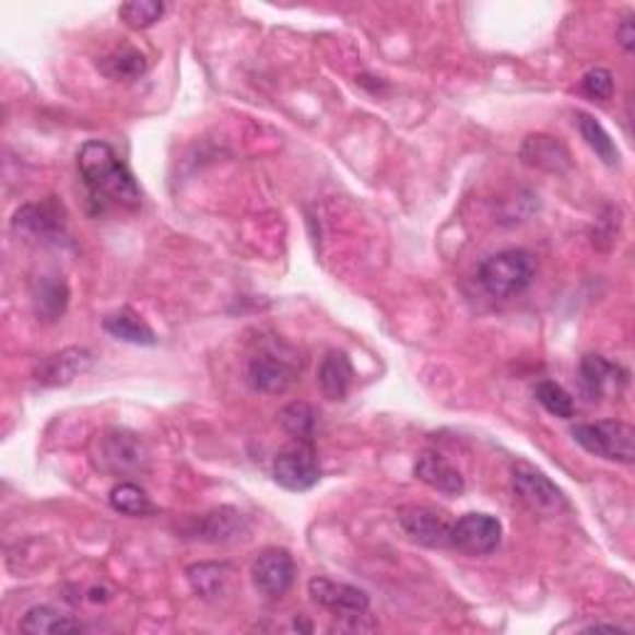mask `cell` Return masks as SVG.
<instances>
[{
	"label": "cell",
	"mask_w": 635,
	"mask_h": 635,
	"mask_svg": "<svg viewBox=\"0 0 635 635\" xmlns=\"http://www.w3.org/2000/svg\"><path fill=\"white\" fill-rule=\"evenodd\" d=\"M78 169L90 191V199L99 209L109 204L137 209L142 204V191L134 174L107 142L82 144L78 154Z\"/></svg>",
	"instance_id": "1"
},
{
	"label": "cell",
	"mask_w": 635,
	"mask_h": 635,
	"mask_svg": "<svg viewBox=\"0 0 635 635\" xmlns=\"http://www.w3.org/2000/svg\"><path fill=\"white\" fill-rule=\"evenodd\" d=\"M537 275V266L524 248H506L484 259L477 271L482 289L492 298H514L529 289Z\"/></svg>",
	"instance_id": "2"
},
{
	"label": "cell",
	"mask_w": 635,
	"mask_h": 635,
	"mask_svg": "<svg viewBox=\"0 0 635 635\" xmlns=\"http://www.w3.org/2000/svg\"><path fill=\"white\" fill-rule=\"evenodd\" d=\"M301 373L298 355L279 338L263 340L259 351L248 361V383L256 392L279 395L293 385Z\"/></svg>",
	"instance_id": "3"
},
{
	"label": "cell",
	"mask_w": 635,
	"mask_h": 635,
	"mask_svg": "<svg viewBox=\"0 0 635 635\" xmlns=\"http://www.w3.org/2000/svg\"><path fill=\"white\" fill-rule=\"evenodd\" d=\"M571 435L588 455L621 465L635 462V430L621 420L581 422V425H574Z\"/></svg>",
	"instance_id": "4"
},
{
	"label": "cell",
	"mask_w": 635,
	"mask_h": 635,
	"mask_svg": "<svg viewBox=\"0 0 635 635\" xmlns=\"http://www.w3.org/2000/svg\"><path fill=\"white\" fill-rule=\"evenodd\" d=\"M502 521L492 514L469 511L465 517L452 521L449 531V549L465 556H490L502 544Z\"/></svg>",
	"instance_id": "5"
},
{
	"label": "cell",
	"mask_w": 635,
	"mask_h": 635,
	"mask_svg": "<svg viewBox=\"0 0 635 635\" xmlns=\"http://www.w3.org/2000/svg\"><path fill=\"white\" fill-rule=\"evenodd\" d=\"M511 486L514 494L529 506L531 511L544 514V517H554V514L564 511L568 502L566 494L541 472V469L531 467L527 462H517L511 469Z\"/></svg>",
	"instance_id": "6"
},
{
	"label": "cell",
	"mask_w": 635,
	"mask_h": 635,
	"mask_svg": "<svg viewBox=\"0 0 635 635\" xmlns=\"http://www.w3.org/2000/svg\"><path fill=\"white\" fill-rule=\"evenodd\" d=\"M308 593L313 598V603H318L320 609H326L328 613H333L336 619L343 621H361L365 619V613L371 611V596H367L363 588L340 584L326 576L310 578Z\"/></svg>",
	"instance_id": "7"
},
{
	"label": "cell",
	"mask_w": 635,
	"mask_h": 635,
	"mask_svg": "<svg viewBox=\"0 0 635 635\" xmlns=\"http://www.w3.org/2000/svg\"><path fill=\"white\" fill-rule=\"evenodd\" d=\"M273 480L289 492H308L320 480V465L310 442H296L273 459Z\"/></svg>",
	"instance_id": "8"
},
{
	"label": "cell",
	"mask_w": 635,
	"mask_h": 635,
	"mask_svg": "<svg viewBox=\"0 0 635 635\" xmlns=\"http://www.w3.org/2000/svg\"><path fill=\"white\" fill-rule=\"evenodd\" d=\"M99 459L103 467L113 474H137L144 472L150 465V452H146L144 442L132 435V432L115 430L107 432L99 442Z\"/></svg>",
	"instance_id": "9"
},
{
	"label": "cell",
	"mask_w": 635,
	"mask_h": 635,
	"mask_svg": "<svg viewBox=\"0 0 635 635\" xmlns=\"http://www.w3.org/2000/svg\"><path fill=\"white\" fill-rule=\"evenodd\" d=\"M251 576L259 593H263L266 598H281L289 593L293 578H296V561H293V556L285 549H263L254 558Z\"/></svg>",
	"instance_id": "10"
},
{
	"label": "cell",
	"mask_w": 635,
	"mask_h": 635,
	"mask_svg": "<svg viewBox=\"0 0 635 635\" xmlns=\"http://www.w3.org/2000/svg\"><path fill=\"white\" fill-rule=\"evenodd\" d=\"M400 527L420 546L449 549V531L452 521H447L439 511L430 506H404L400 509Z\"/></svg>",
	"instance_id": "11"
},
{
	"label": "cell",
	"mask_w": 635,
	"mask_h": 635,
	"mask_svg": "<svg viewBox=\"0 0 635 635\" xmlns=\"http://www.w3.org/2000/svg\"><path fill=\"white\" fill-rule=\"evenodd\" d=\"M13 228L17 234L35 242L50 244L58 242V236L66 232V214L55 201H43V204H25L15 211Z\"/></svg>",
	"instance_id": "12"
},
{
	"label": "cell",
	"mask_w": 635,
	"mask_h": 635,
	"mask_svg": "<svg viewBox=\"0 0 635 635\" xmlns=\"http://www.w3.org/2000/svg\"><path fill=\"white\" fill-rule=\"evenodd\" d=\"M248 531V521L242 511L232 509V506H221L199 517L195 521V527L189 529V537H195L199 541H207V544H228V541L242 539Z\"/></svg>",
	"instance_id": "13"
},
{
	"label": "cell",
	"mask_w": 635,
	"mask_h": 635,
	"mask_svg": "<svg viewBox=\"0 0 635 635\" xmlns=\"http://www.w3.org/2000/svg\"><path fill=\"white\" fill-rule=\"evenodd\" d=\"M415 477L422 484H427L430 490H435L445 496H459L465 492L462 472H459V469L439 452L420 455L415 465Z\"/></svg>",
	"instance_id": "14"
},
{
	"label": "cell",
	"mask_w": 635,
	"mask_h": 635,
	"mask_svg": "<svg viewBox=\"0 0 635 635\" xmlns=\"http://www.w3.org/2000/svg\"><path fill=\"white\" fill-rule=\"evenodd\" d=\"M92 365V355L82 348H68V351H60L38 365V377L40 385H48V388H60V385H70L80 373H85Z\"/></svg>",
	"instance_id": "15"
},
{
	"label": "cell",
	"mask_w": 635,
	"mask_h": 635,
	"mask_svg": "<svg viewBox=\"0 0 635 635\" xmlns=\"http://www.w3.org/2000/svg\"><path fill=\"white\" fill-rule=\"evenodd\" d=\"M31 298H33V310L35 316L45 324H55V320L66 316L68 303H70V291L68 283L60 279V275H38L31 285Z\"/></svg>",
	"instance_id": "16"
},
{
	"label": "cell",
	"mask_w": 635,
	"mask_h": 635,
	"mask_svg": "<svg viewBox=\"0 0 635 635\" xmlns=\"http://www.w3.org/2000/svg\"><path fill=\"white\" fill-rule=\"evenodd\" d=\"M353 365L351 357L343 351H330L324 363L318 367V388L324 392V398L330 402H340L348 398V392L353 388Z\"/></svg>",
	"instance_id": "17"
},
{
	"label": "cell",
	"mask_w": 635,
	"mask_h": 635,
	"mask_svg": "<svg viewBox=\"0 0 635 635\" xmlns=\"http://www.w3.org/2000/svg\"><path fill=\"white\" fill-rule=\"evenodd\" d=\"M521 160L524 164H529V167L546 169V172H564L571 164L566 146L558 144L554 137H546V134L527 137V142L521 144Z\"/></svg>",
	"instance_id": "18"
},
{
	"label": "cell",
	"mask_w": 635,
	"mask_h": 635,
	"mask_svg": "<svg viewBox=\"0 0 635 635\" xmlns=\"http://www.w3.org/2000/svg\"><path fill=\"white\" fill-rule=\"evenodd\" d=\"M103 328H105V333H109L115 340H122V343L146 345V348L156 345V333L140 316V313H134L132 308H122L113 313V316H107L103 320Z\"/></svg>",
	"instance_id": "19"
},
{
	"label": "cell",
	"mask_w": 635,
	"mask_h": 635,
	"mask_svg": "<svg viewBox=\"0 0 635 635\" xmlns=\"http://www.w3.org/2000/svg\"><path fill=\"white\" fill-rule=\"evenodd\" d=\"M619 383H625V373L619 365L609 363L603 355H584L581 388L588 400L603 398V392Z\"/></svg>",
	"instance_id": "20"
},
{
	"label": "cell",
	"mask_w": 635,
	"mask_h": 635,
	"mask_svg": "<svg viewBox=\"0 0 635 635\" xmlns=\"http://www.w3.org/2000/svg\"><path fill=\"white\" fill-rule=\"evenodd\" d=\"M21 631L33 635H60V633H82L85 625L78 619H72V615L52 609V605H35V609L23 615Z\"/></svg>",
	"instance_id": "21"
},
{
	"label": "cell",
	"mask_w": 635,
	"mask_h": 635,
	"mask_svg": "<svg viewBox=\"0 0 635 635\" xmlns=\"http://www.w3.org/2000/svg\"><path fill=\"white\" fill-rule=\"evenodd\" d=\"M576 127L586 140V144L598 154V160H601L603 164H609V167H615V164H619L621 160L619 146H615L611 134L605 132V127L598 122L596 117H591L588 113H576Z\"/></svg>",
	"instance_id": "22"
},
{
	"label": "cell",
	"mask_w": 635,
	"mask_h": 635,
	"mask_svg": "<svg viewBox=\"0 0 635 635\" xmlns=\"http://www.w3.org/2000/svg\"><path fill=\"white\" fill-rule=\"evenodd\" d=\"M97 68L103 70L109 80H137L144 75L146 68H150V60H146V55L140 50L122 48L109 52L107 58L99 60Z\"/></svg>",
	"instance_id": "23"
},
{
	"label": "cell",
	"mask_w": 635,
	"mask_h": 635,
	"mask_svg": "<svg viewBox=\"0 0 635 635\" xmlns=\"http://www.w3.org/2000/svg\"><path fill=\"white\" fill-rule=\"evenodd\" d=\"M109 506H113L115 511L125 514V517H146V514L154 511L150 496H146L142 486L134 482L115 484L113 492H109Z\"/></svg>",
	"instance_id": "24"
},
{
	"label": "cell",
	"mask_w": 635,
	"mask_h": 635,
	"mask_svg": "<svg viewBox=\"0 0 635 635\" xmlns=\"http://www.w3.org/2000/svg\"><path fill=\"white\" fill-rule=\"evenodd\" d=\"M281 427L296 442H310L316 435V410L308 402H291L279 412Z\"/></svg>",
	"instance_id": "25"
},
{
	"label": "cell",
	"mask_w": 635,
	"mask_h": 635,
	"mask_svg": "<svg viewBox=\"0 0 635 635\" xmlns=\"http://www.w3.org/2000/svg\"><path fill=\"white\" fill-rule=\"evenodd\" d=\"M189 584L199 596L214 598L224 593L228 581V566L226 564H195L187 571Z\"/></svg>",
	"instance_id": "26"
},
{
	"label": "cell",
	"mask_w": 635,
	"mask_h": 635,
	"mask_svg": "<svg viewBox=\"0 0 635 635\" xmlns=\"http://www.w3.org/2000/svg\"><path fill=\"white\" fill-rule=\"evenodd\" d=\"M164 11H167V5L160 0H130V3L119 5V17L134 31H144V27L160 23Z\"/></svg>",
	"instance_id": "27"
},
{
	"label": "cell",
	"mask_w": 635,
	"mask_h": 635,
	"mask_svg": "<svg viewBox=\"0 0 635 635\" xmlns=\"http://www.w3.org/2000/svg\"><path fill=\"white\" fill-rule=\"evenodd\" d=\"M537 400L544 404L546 412H551V415L561 420H571L576 412L574 398H571V395L554 380H544L537 385Z\"/></svg>",
	"instance_id": "28"
},
{
	"label": "cell",
	"mask_w": 635,
	"mask_h": 635,
	"mask_svg": "<svg viewBox=\"0 0 635 635\" xmlns=\"http://www.w3.org/2000/svg\"><path fill=\"white\" fill-rule=\"evenodd\" d=\"M581 90H584L586 97L598 99V103H609V99L613 97V90H615L611 70H605V68L588 70L581 80Z\"/></svg>",
	"instance_id": "29"
},
{
	"label": "cell",
	"mask_w": 635,
	"mask_h": 635,
	"mask_svg": "<svg viewBox=\"0 0 635 635\" xmlns=\"http://www.w3.org/2000/svg\"><path fill=\"white\" fill-rule=\"evenodd\" d=\"M615 38H619V43L623 45V50L625 52H633L635 48V25H633V15H625L621 25H619V31H615Z\"/></svg>",
	"instance_id": "30"
},
{
	"label": "cell",
	"mask_w": 635,
	"mask_h": 635,
	"mask_svg": "<svg viewBox=\"0 0 635 635\" xmlns=\"http://www.w3.org/2000/svg\"><path fill=\"white\" fill-rule=\"evenodd\" d=\"M588 633H598V631H609V633H623V628H619V625H605V623H593V625H588L586 628Z\"/></svg>",
	"instance_id": "31"
}]
</instances>
